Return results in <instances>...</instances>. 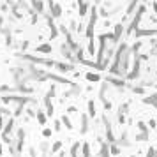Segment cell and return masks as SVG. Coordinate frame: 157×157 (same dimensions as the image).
I'll list each match as a JSON object with an SVG mask.
<instances>
[{
	"instance_id": "2",
	"label": "cell",
	"mask_w": 157,
	"mask_h": 157,
	"mask_svg": "<svg viewBox=\"0 0 157 157\" xmlns=\"http://www.w3.org/2000/svg\"><path fill=\"white\" fill-rule=\"evenodd\" d=\"M88 80H92V81H97V80H99V76H95V74H88Z\"/></svg>"
},
{
	"instance_id": "1",
	"label": "cell",
	"mask_w": 157,
	"mask_h": 157,
	"mask_svg": "<svg viewBox=\"0 0 157 157\" xmlns=\"http://www.w3.org/2000/svg\"><path fill=\"white\" fill-rule=\"evenodd\" d=\"M51 11H53V16H60V7L58 5H51Z\"/></svg>"
}]
</instances>
